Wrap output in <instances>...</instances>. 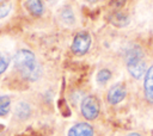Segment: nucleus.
<instances>
[{"label": "nucleus", "instance_id": "obj_11", "mask_svg": "<svg viewBox=\"0 0 153 136\" xmlns=\"http://www.w3.org/2000/svg\"><path fill=\"white\" fill-rule=\"evenodd\" d=\"M111 21L117 26H124L129 23V19L124 13H115L114 17L111 18Z\"/></svg>", "mask_w": 153, "mask_h": 136}, {"label": "nucleus", "instance_id": "obj_18", "mask_svg": "<svg viewBox=\"0 0 153 136\" xmlns=\"http://www.w3.org/2000/svg\"><path fill=\"white\" fill-rule=\"evenodd\" d=\"M88 2H96V1H98V0H87Z\"/></svg>", "mask_w": 153, "mask_h": 136}, {"label": "nucleus", "instance_id": "obj_13", "mask_svg": "<svg viewBox=\"0 0 153 136\" xmlns=\"http://www.w3.org/2000/svg\"><path fill=\"white\" fill-rule=\"evenodd\" d=\"M12 10V2L11 1H2L0 2V19L7 17Z\"/></svg>", "mask_w": 153, "mask_h": 136}, {"label": "nucleus", "instance_id": "obj_6", "mask_svg": "<svg viewBox=\"0 0 153 136\" xmlns=\"http://www.w3.org/2000/svg\"><path fill=\"white\" fill-rule=\"evenodd\" d=\"M68 136H93V129L87 123H78L69 129Z\"/></svg>", "mask_w": 153, "mask_h": 136}, {"label": "nucleus", "instance_id": "obj_12", "mask_svg": "<svg viewBox=\"0 0 153 136\" xmlns=\"http://www.w3.org/2000/svg\"><path fill=\"white\" fill-rule=\"evenodd\" d=\"M8 64H10L8 54H6L4 51H0V75L6 72V69L8 68Z\"/></svg>", "mask_w": 153, "mask_h": 136}, {"label": "nucleus", "instance_id": "obj_5", "mask_svg": "<svg viewBox=\"0 0 153 136\" xmlns=\"http://www.w3.org/2000/svg\"><path fill=\"white\" fill-rule=\"evenodd\" d=\"M126 97V88L122 84H117L115 86H112L110 89H109V93H108V101L112 105L115 104H118L121 103Z\"/></svg>", "mask_w": 153, "mask_h": 136}, {"label": "nucleus", "instance_id": "obj_10", "mask_svg": "<svg viewBox=\"0 0 153 136\" xmlns=\"http://www.w3.org/2000/svg\"><path fill=\"white\" fill-rule=\"evenodd\" d=\"M11 110V98L8 95H0V117L8 115Z\"/></svg>", "mask_w": 153, "mask_h": 136}, {"label": "nucleus", "instance_id": "obj_8", "mask_svg": "<svg viewBox=\"0 0 153 136\" xmlns=\"http://www.w3.org/2000/svg\"><path fill=\"white\" fill-rule=\"evenodd\" d=\"M31 115V107L26 101H18L14 107V116L19 120H25Z\"/></svg>", "mask_w": 153, "mask_h": 136}, {"label": "nucleus", "instance_id": "obj_17", "mask_svg": "<svg viewBox=\"0 0 153 136\" xmlns=\"http://www.w3.org/2000/svg\"><path fill=\"white\" fill-rule=\"evenodd\" d=\"M127 136H141V135H139L137 132H131V134H129V135H127Z\"/></svg>", "mask_w": 153, "mask_h": 136}, {"label": "nucleus", "instance_id": "obj_7", "mask_svg": "<svg viewBox=\"0 0 153 136\" xmlns=\"http://www.w3.org/2000/svg\"><path fill=\"white\" fill-rule=\"evenodd\" d=\"M145 97L146 99L153 104V66L147 70L146 76H145Z\"/></svg>", "mask_w": 153, "mask_h": 136}, {"label": "nucleus", "instance_id": "obj_2", "mask_svg": "<svg viewBox=\"0 0 153 136\" xmlns=\"http://www.w3.org/2000/svg\"><path fill=\"white\" fill-rule=\"evenodd\" d=\"M143 52L140 48H133L126 54L127 69L130 75L135 79H140L146 69V63L143 61Z\"/></svg>", "mask_w": 153, "mask_h": 136}, {"label": "nucleus", "instance_id": "obj_16", "mask_svg": "<svg viewBox=\"0 0 153 136\" xmlns=\"http://www.w3.org/2000/svg\"><path fill=\"white\" fill-rule=\"evenodd\" d=\"M112 2L115 5V7H121L126 2V0H112Z\"/></svg>", "mask_w": 153, "mask_h": 136}, {"label": "nucleus", "instance_id": "obj_14", "mask_svg": "<svg viewBox=\"0 0 153 136\" xmlns=\"http://www.w3.org/2000/svg\"><path fill=\"white\" fill-rule=\"evenodd\" d=\"M110 78H111V72H110L109 69H102V70H99L98 74H97V81H98L99 84L106 82Z\"/></svg>", "mask_w": 153, "mask_h": 136}, {"label": "nucleus", "instance_id": "obj_9", "mask_svg": "<svg viewBox=\"0 0 153 136\" xmlns=\"http://www.w3.org/2000/svg\"><path fill=\"white\" fill-rule=\"evenodd\" d=\"M25 6H26L27 11L35 17L42 16V13L44 11V7H43V4L41 0H26Z\"/></svg>", "mask_w": 153, "mask_h": 136}, {"label": "nucleus", "instance_id": "obj_1", "mask_svg": "<svg viewBox=\"0 0 153 136\" xmlns=\"http://www.w3.org/2000/svg\"><path fill=\"white\" fill-rule=\"evenodd\" d=\"M13 66L19 72V74L27 81L38 80L42 73V68L36 61L35 54L27 49H20L14 54Z\"/></svg>", "mask_w": 153, "mask_h": 136}, {"label": "nucleus", "instance_id": "obj_4", "mask_svg": "<svg viewBox=\"0 0 153 136\" xmlns=\"http://www.w3.org/2000/svg\"><path fill=\"white\" fill-rule=\"evenodd\" d=\"M90 45H91L90 35L86 33V32H81V33H78L74 37L73 43H72V50H73L74 54L84 55L90 49Z\"/></svg>", "mask_w": 153, "mask_h": 136}, {"label": "nucleus", "instance_id": "obj_3", "mask_svg": "<svg viewBox=\"0 0 153 136\" xmlns=\"http://www.w3.org/2000/svg\"><path fill=\"white\" fill-rule=\"evenodd\" d=\"M99 101L94 95H87L81 101V113L86 119H94L99 115Z\"/></svg>", "mask_w": 153, "mask_h": 136}, {"label": "nucleus", "instance_id": "obj_15", "mask_svg": "<svg viewBox=\"0 0 153 136\" xmlns=\"http://www.w3.org/2000/svg\"><path fill=\"white\" fill-rule=\"evenodd\" d=\"M61 18H62V20H63L65 23H67V24L74 23V17H73V13H72L71 8H65V10L62 11V13H61Z\"/></svg>", "mask_w": 153, "mask_h": 136}]
</instances>
